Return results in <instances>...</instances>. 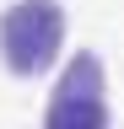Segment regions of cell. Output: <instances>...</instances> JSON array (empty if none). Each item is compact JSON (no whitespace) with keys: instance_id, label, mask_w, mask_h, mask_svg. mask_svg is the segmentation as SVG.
Masks as SVG:
<instances>
[{"instance_id":"obj_2","label":"cell","mask_w":124,"mask_h":129,"mask_svg":"<svg viewBox=\"0 0 124 129\" xmlns=\"http://www.w3.org/2000/svg\"><path fill=\"white\" fill-rule=\"evenodd\" d=\"M54 38H59V16H49L43 27H33V0H22V11H11V22H6V54H11L16 70H38L49 59Z\"/></svg>"},{"instance_id":"obj_1","label":"cell","mask_w":124,"mask_h":129,"mask_svg":"<svg viewBox=\"0 0 124 129\" xmlns=\"http://www.w3.org/2000/svg\"><path fill=\"white\" fill-rule=\"evenodd\" d=\"M49 129H108V108H103L92 64H81V81H76V70L65 75V86L49 108Z\"/></svg>"}]
</instances>
